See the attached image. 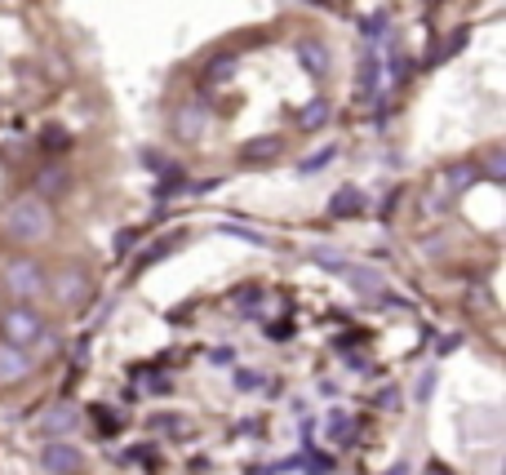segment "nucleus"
<instances>
[{"label": "nucleus", "mask_w": 506, "mask_h": 475, "mask_svg": "<svg viewBox=\"0 0 506 475\" xmlns=\"http://www.w3.org/2000/svg\"><path fill=\"white\" fill-rule=\"evenodd\" d=\"M4 232H9V240H18V244H36V240H45L49 236V205L36 200V196L13 200V205L4 209Z\"/></svg>", "instance_id": "f257e3e1"}, {"label": "nucleus", "mask_w": 506, "mask_h": 475, "mask_svg": "<svg viewBox=\"0 0 506 475\" xmlns=\"http://www.w3.org/2000/svg\"><path fill=\"white\" fill-rule=\"evenodd\" d=\"M40 338H45V320H40V311H36V307L18 302V307L0 311V343H9V347L27 352V347H36Z\"/></svg>", "instance_id": "f03ea898"}, {"label": "nucleus", "mask_w": 506, "mask_h": 475, "mask_svg": "<svg viewBox=\"0 0 506 475\" xmlns=\"http://www.w3.org/2000/svg\"><path fill=\"white\" fill-rule=\"evenodd\" d=\"M45 267L40 262H31V258H13L9 267H4V289L9 293H18V298H36V293H45Z\"/></svg>", "instance_id": "7ed1b4c3"}, {"label": "nucleus", "mask_w": 506, "mask_h": 475, "mask_svg": "<svg viewBox=\"0 0 506 475\" xmlns=\"http://www.w3.org/2000/svg\"><path fill=\"white\" fill-rule=\"evenodd\" d=\"M40 467H45L49 475H80L85 458H80L76 445H67V440H49V445L40 449Z\"/></svg>", "instance_id": "20e7f679"}, {"label": "nucleus", "mask_w": 506, "mask_h": 475, "mask_svg": "<svg viewBox=\"0 0 506 475\" xmlns=\"http://www.w3.org/2000/svg\"><path fill=\"white\" fill-rule=\"evenodd\" d=\"M67 431H80V409H76V404H49V409L40 413V436L58 440V436H67Z\"/></svg>", "instance_id": "39448f33"}, {"label": "nucleus", "mask_w": 506, "mask_h": 475, "mask_svg": "<svg viewBox=\"0 0 506 475\" xmlns=\"http://www.w3.org/2000/svg\"><path fill=\"white\" fill-rule=\"evenodd\" d=\"M49 284H54V298H58L63 307H80V302H85V293H89V280H85V276H80L76 267L58 271V276H54Z\"/></svg>", "instance_id": "423d86ee"}, {"label": "nucleus", "mask_w": 506, "mask_h": 475, "mask_svg": "<svg viewBox=\"0 0 506 475\" xmlns=\"http://www.w3.org/2000/svg\"><path fill=\"white\" fill-rule=\"evenodd\" d=\"M293 54H298V63L307 67V76H329V49H325V40H316V36H302L298 45H293Z\"/></svg>", "instance_id": "0eeeda50"}, {"label": "nucleus", "mask_w": 506, "mask_h": 475, "mask_svg": "<svg viewBox=\"0 0 506 475\" xmlns=\"http://www.w3.org/2000/svg\"><path fill=\"white\" fill-rule=\"evenodd\" d=\"M67 187H72V174L63 169V165H49V169H40V178H36V200H58V196H67Z\"/></svg>", "instance_id": "6e6552de"}, {"label": "nucleus", "mask_w": 506, "mask_h": 475, "mask_svg": "<svg viewBox=\"0 0 506 475\" xmlns=\"http://www.w3.org/2000/svg\"><path fill=\"white\" fill-rule=\"evenodd\" d=\"M356 214H365V191L347 182L329 196V218H356Z\"/></svg>", "instance_id": "1a4fd4ad"}, {"label": "nucleus", "mask_w": 506, "mask_h": 475, "mask_svg": "<svg viewBox=\"0 0 506 475\" xmlns=\"http://www.w3.org/2000/svg\"><path fill=\"white\" fill-rule=\"evenodd\" d=\"M205 124H209V112L200 107V103H191V107H182L178 120H173V133L178 138H187V142H200L205 138Z\"/></svg>", "instance_id": "9d476101"}, {"label": "nucleus", "mask_w": 506, "mask_h": 475, "mask_svg": "<svg viewBox=\"0 0 506 475\" xmlns=\"http://www.w3.org/2000/svg\"><path fill=\"white\" fill-rule=\"evenodd\" d=\"M280 156H284V138H253V142H245V151H240L245 165H271Z\"/></svg>", "instance_id": "9b49d317"}, {"label": "nucleus", "mask_w": 506, "mask_h": 475, "mask_svg": "<svg viewBox=\"0 0 506 475\" xmlns=\"http://www.w3.org/2000/svg\"><path fill=\"white\" fill-rule=\"evenodd\" d=\"M36 369V360L27 356V352H18V347H9V343H0V377H9V382H18V377H27Z\"/></svg>", "instance_id": "f8f14e48"}, {"label": "nucleus", "mask_w": 506, "mask_h": 475, "mask_svg": "<svg viewBox=\"0 0 506 475\" xmlns=\"http://www.w3.org/2000/svg\"><path fill=\"white\" fill-rule=\"evenodd\" d=\"M378 76H382L378 45H369V49L360 54V98H374V94H378Z\"/></svg>", "instance_id": "ddd939ff"}, {"label": "nucleus", "mask_w": 506, "mask_h": 475, "mask_svg": "<svg viewBox=\"0 0 506 475\" xmlns=\"http://www.w3.org/2000/svg\"><path fill=\"white\" fill-rule=\"evenodd\" d=\"M329 116H333V107H329L325 98H311V103L298 112V120H293V124H298L302 133H316L320 124H329Z\"/></svg>", "instance_id": "4468645a"}, {"label": "nucleus", "mask_w": 506, "mask_h": 475, "mask_svg": "<svg viewBox=\"0 0 506 475\" xmlns=\"http://www.w3.org/2000/svg\"><path fill=\"white\" fill-rule=\"evenodd\" d=\"M151 431H164V436H191V418H182V413H151Z\"/></svg>", "instance_id": "2eb2a0df"}, {"label": "nucleus", "mask_w": 506, "mask_h": 475, "mask_svg": "<svg viewBox=\"0 0 506 475\" xmlns=\"http://www.w3.org/2000/svg\"><path fill=\"white\" fill-rule=\"evenodd\" d=\"M182 187H187V178H182V169H173V165H169V169L160 174V182L151 187V196H156V200H169V196H178Z\"/></svg>", "instance_id": "dca6fc26"}, {"label": "nucleus", "mask_w": 506, "mask_h": 475, "mask_svg": "<svg viewBox=\"0 0 506 475\" xmlns=\"http://www.w3.org/2000/svg\"><path fill=\"white\" fill-rule=\"evenodd\" d=\"M227 81H236V58L227 54V58H214L209 67H205V85H227Z\"/></svg>", "instance_id": "f3484780"}, {"label": "nucleus", "mask_w": 506, "mask_h": 475, "mask_svg": "<svg viewBox=\"0 0 506 475\" xmlns=\"http://www.w3.org/2000/svg\"><path fill=\"white\" fill-rule=\"evenodd\" d=\"M467 36H471V31H467V27H458V31H453V36H449L440 49H431V58H426V63H431V67H435V63H449V58H453V54L467 45Z\"/></svg>", "instance_id": "a211bd4d"}, {"label": "nucleus", "mask_w": 506, "mask_h": 475, "mask_svg": "<svg viewBox=\"0 0 506 475\" xmlns=\"http://www.w3.org/2000/svg\"><path fill=\"white\" fill-rule=\"evenodd\" d=\"M40 147L58 156V151H67V147H72V133H67L63 124H45V129H40Z\"/></svg>", "instance_id": "6ab92c4d"}, {"label": "nucleus", "mask_w": 506, "mask_h": 475, "mask_svg": "<svg viewBox=\"0 0 506 475\" xmlns=\"http://www.w3.org/2000/svg\"><path fill=\"white\" fill-rule=\"evenodd\" d=\"M476 169H485V178H489V182H506V151H502V147H489L485 165H476Z\"/></svg>", "instance_id": "aec40b11"}, {"label": "nucleus", "mask_w": 506, "mask_h": 475, "mask_svg": "<svg viewBox=\"0 0 506 475\" xmlns=\"http://www.w3.org/2000/svg\"><path fill=\"white\" fill-rule=\"evenodd\" d=\"M347 276H351V284H356L360 293H374V289H382V276H378V271H365V267H347Z\"/></svg>", "instance_id": "412c9836"}, {"label": "nucleus", "mask_w": 506, "mask_h": 475, "mask_svg": "<svg viewBox=\"0 0 506 475\" xmlns=\"http://www.w3.org/2000/svg\"><path fill=\"white\" fill-rule=\"evenodd\" d=\"M329 436L347 445V440H351V418H347V413H329Z\"/></svg>", "instance_id": "4be33fe9"}, {"label": "nucleus", "mask_w": 506, "mask_h": 475, "mask_svg": "<svg viewBox=\"0 0 506 475\" xmlns=\"http://www.w3.org/2000/svg\"><path fill=\"white\" fill-rule=\"evenodd\" d=\"M333 156H338V147H325V151H316V156H307V160H302V174H316V169H325V165H329Z\"/></svg>", "instance_id": "5701e85b"}, {"label": "nucleus", "mask_w": 506, "mask_h": 475, "mask_svg": "<svg viewBox=\"0 0 506 475\" xmlns=\"http://www.w3.org/2000/svg\"><path fill=\"white\" fill-rule=\"evenodd\" d=\"M89 413H94V422H98V427H103V436H116V431H121V422H116V418H112V413H107V409H103V404H94V409H89Z\"/></svg>", "instance_id": "b1692460"}, {"label": "nucleus", "mask_w": 506, "mask_h": 475, "mask_svg": "<svg viewBox=\"0 0 506 475\" xmlns=\"http://www.w3.org/2000/svg\"><path fill=\"white\" fill-rule=\"evenodd\" d=\"M382 27H386V13H369V18H365V22H360V31H365V40H378L382 36Z\"/></svg>", "instance_id": "393cba45"}, {"label": "nucleus", "mask_w": 506, "mask_h": 475, "mask_svg": "<svg viewBox=\"0 0 506 475\" xmlns=\"http://www.w3.org/2000/svg\"><path fill=\"white\" fill-rule=\"evenodd\" d=\"M257 302H262V289H257V284H245V289L236 293V307H245V311L257 307Z\"/></svg>", "instance_id": "a878e982"}, {"label": "nucleus", "mask_w": 506, "mask_h": 475, "mask_svg": "<svg viewBox=\"0 0 506 475\" xmlns=\"http://www.w3.org/2000/svg\"><path fill=\"white\" fill-rule=\"evenodd\" d=\"M125 462H156V449L151 445H133L125 454Z\"/></svg>", "instance_id": "bb28decb"}, {"label": "nucleus", "mask_w": 506, "mask_h": 475, "mask_svg": "<svg viewBox=\"0 0 506 475\" xmlns=\"http://www.w3.org/2000/svg\"><path fill=\"white\" fill-rule=\"evenodd\" d=\"M316 262H320L325 271H338V276H347V262H342V258H333V253H316Z\"/></svg>", "instance_id": "cd10ccee"}, {"label": "nucleus", "mask_w": 506, "mask_h": 475, "mask_svg": "<svg viewBox=\"0 0 506 475\" xmlns=\"http://www.w3.org/2000/svg\"><path fill=\"white\" fill-rule=\"evenodd\" d=\"M266 338H275V343H284V338H293V320H275V325L266 329Z\"/></svg>", "instance_id": "c85d7f7f"}, {"label": "nucleus", "mask_w": 506, "mask_h": 475, "mask_svg": "<svg viewBox=\"0 0 506 475\" xmlns=\"http://www.w3.org/2000/svg\"><path fill=\"white\" fill-rule=\"evenodd\" d=\"M431 391H435V369L422 373V382H417V400H431Z\"/></svg>", "instance_id": "c756f323"}, {"label": "nucleus", "mask_w": 506, "mask_h": 475, "mask_svg": "<svg viewBox=\"0 0 506 475\" xmlns=\"http://www.w3.org/2000/svg\"><path fill=\"white\" fill-rule=\"evenodd\" d=\"M142 165H147V169H160V174L169 169V160H164L160 151H142Z\"/></svg>", "instance_id": "7c9ffc66"}, {"label": "nucleus", "mask_w": 506, "mask_h": 475, "mask_svg": "<svg viewBox=\"0 0 506 475\" xmlns=\"http://www.w3.org/2000/svg\"><path fill=\"white\" fill-rule=\"evenodd\" d=\"M257 382H262V377H257V373H249V369H240V373H236V386H240V391H253Z\"/></svg>", "instance_id": "2f4dec72"}, {"label": "nucleus", "mask_w": 506, "mask_h": 475, "mask_svg": "<svg viewBox=\"0 0 506 475\" xmlns=\"http://www.w3.org/2000/svg\"><path fill=\"white\" fill-rule=\"evenodd\" d=\"M147 386H151V391H169V377H160V373H151V377H147Z\"/></svg>", "instance_id": "473e14b6"}, {"label": "nucleus", "mask_w": 506, "mask_h": 475, "mask_svg": "<svg viewBox=\"0 0 506 475\" xmlns=\"http://www.w3.org/2000/svg\"><path fill=\"white\" fill-rule=\"evenodd\" d=\"M232 360H236L232 347H218V352H214V364H232Z\"/></svg>", "instance_id": "72a5a7b5"}, {"label": "nucleus", "mask_w": 506, "mask_h": 475, "mask_svg": "<svg viewBox=\"0 0 506 475\" xmlns=\"http://www.w3.org/2000/svg\"><path fill=\"white\" fill-rule=\"evenodd\" d=\"M129 244H133V232H121V236H116V253H125Z\"/></svg>", "instance_id": "f704fd0d"}, {"label": "nucleus", "mask_w": 506, "mask_h": 475, "mask_svg": "<svg viewBox=\"0 0 506 475\" xmlns=\"http://www.w3.org/2000/svg\"><path fill=\"white\" fill-rule=\"evenodd\" d=\"M386 475H409V467H404V462H400V467H391V471Z\"/></svg>", "instance_id": "c9c22d12"}]
</instances>
